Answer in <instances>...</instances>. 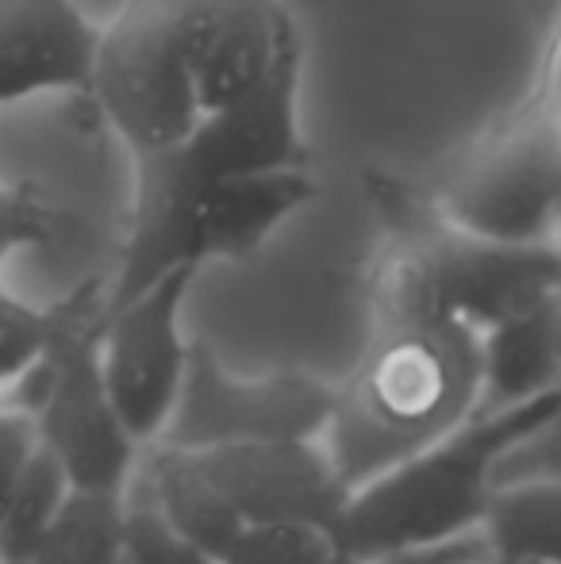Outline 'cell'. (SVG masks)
Segmentation results:
<instances>
[{
  "mask_svg": "<svg viewBox=\"0 0 561 564\" xmlns=\"http://www.w3.org/2000/svg\"><path fill=\"white\" fill-rule=\"evenodd\" d=\"M431 200L450 224L481 238H561V123L516 100L473 139Z\"/></svg>",
  "mask_w": 561,
  "mask_h": 564,
  "instance_id": "5b68a950",
  "label": "cell"
},
{
  "mask_svg": "<svg viewBox=\"0 0 561 564\" xmlns=\"http://www.w3.org/2000/svg\"><path fill=\"white\" fill-rule=\"evenodd\" d=\"M100 28L74 0H0V108L66 93L89 112Z\"/></svg>",
  "mask_w": 561,
  "mask_h": 564,
  "instance_id": "30bf717a",
  "label": "cell"
},
{
  "mask_svg": "<svg viewBox=\"0 0 561 564\" xmlns=\"http://www.w3.org/2000/svg\"><path fill=\"white\" fill-rule=\"evenodd\" d=\"M292 12L281 0H123L100 28L85 127L136 154L185 139L270 69Z\"/></svg>",
  "mask_w": 561,
  "mask_h": 564,
  "instance_id": "6da1fadb",
  "label": "cell"
},
{
  "mask_svg": "<svg viewBox=\"0 0 561 564\" xmlns=\"http://www.w3.org/2000/svg\"><path fill=\"white\" fill-rule=\"evenodd\" d=\"M116 564H219L204 545L185 538L142 491L128 488L120 511Z\"/></svg>",
  "mask_w": 561,
  "mask_h": 564,
  "instance_id": "2e32d148",
  "label": "cell"
},
{
  "mask_svg": "<svg viewBox=\"0 0 561 564\" xmlns=\"http://www.w3.org/2000/svg\"><path fill=\"white\" fill-rule=\"evenodd\" d=\"M561 408V388L504 411H477L346 496L331 538L350 557H392L481 534L500 460Z\"/></svg>",
  "mask_w": 561,
  "mask_h": 564,
  "instance_id": "3957f363",
  "label": "cell"
},
{
  "mask_svg": "<svg viewBox=\"0 0 561 564\" xmlns=\"http://www.w3.org/2000/svg\"><path fill=\"white\" fill-rule=\"evenodd\" d=\"M58 212L35 181H0V265L20 250L51 246Z\"/></svg>",
  "mask_w": 561,
  "mask_h": 564,
  "instance_id": "e0dca14e",
  "label": "cell"
},
{
  "mask_svg": "<svg viewBox=\"0 0 561 564\" xmlns=\"http://www.w3.org/2000/svg\"><path fill=\"white\" fill-rule=\"evenodd\" d=\"M470 564H496L493 557H481V561H470Z\"/></svg>",
  "mask_w": 561,
  "mask_h": 564,
  "instance_id": "d4e9b609",
  "label": "cell"
},
{
  "mask_svg": "<svg viewBox=\"0 0 561 564\" xmlns=\"http://www.w3.org/2000/svg\"><path fill=\"white\" fill-rule=\"evenodd\" d=\"M327 564H377V561H366V557H350V553L335 550V557H331Z\"/></svg>",
  "mask_w": 561,
  "mask_h": 564,
  "instance_id": "7402d4cb",
  "label": "cell"
},
{
  "mask_svg": "<svg viewBox=\"0 0 561 564\" xmlns=\"http://www.w3.org/2000/svg\"><path fill=\"white\" fill-rule=\"evenodd\" d=\"M527 476H561V408L500 460V484Z\"/></svg>",
  "mask_w": 561,
  "mask_h": 564,
  "instance_id": "ffe728a7",
  "label": "cell"
},
{
  "mask_svg": "<svg viewBox=\"0 0 561 564\" xmlns=\"http://www.w3.org/2000/svg\"><path fill=\"white\" fill-rule=\"evenodd\" d=\"M69 496H74V484H69L66 468L51 449L39 446L8 499L4 519H0V564H31Z\"/></svg>",
  "mask_w": 561,
  "mask_h": 564,
  "instance_id": "4fadbf2b",
  "label": "cell"
},
{
  "mask_svg": "<svg viewBox=\"0 0 561 564\" xmlns=\"http://www.w3.org/2000/svg\"><path fill=\"white\" fill-rule=\"evenodd\" d=\"M481 335L457 319L374 323L358 369L335 388L323 434L350 491L477 415Z\"/></svg>",
  "mask_w": 561,
  "mask_h": 564,
  "instance_id": "7a4b0ae2",
  "label": "cell"
},
{
  "mask_svg": "<svg viewBox=\"0 0 561 564\" xmlns=\"http://www.w3.org/2000/svg\"><path fill=\"white\" fill-rule=\"evenodd\" d=\"M335 384L304 369H278L258 380L235 377L208 346L188 357L185 392L162 442L235 446V442H315L327 434Z\"/></svg>",
  "mask_w": 561,
  "mask_h": 564,
  "instance_id": "8992f818",
  "label": "cell"
},
{
  "mask_svg": "<svg viewBox=\"0 0 561 564\" xmlns=\"http://www.w3.org/2000/svg\"><path fill=\"white\" fill-rule=\"evenodd\" d=\"M35 449H39L35 423L28 419V411L8 403V408L0 411V519H4L8 499H12L15 484H20L23 468H28Z\"/></svg>",
  "mask_w": 561,
  "mask_h": 564,
  "instance_id": "d6986e66",
  "label": "cell"
},
{
  "mask_svg": "<svg viewBox=\"0 0 561 564\" xmlns=\"http://www.w3.org/2000/svg\"><path fill=\"white\" fill-rule=\"evenodd\" d=\"M331 557L335 538L320 522L258 519L242 522L239 534L219 553V564H327Z\"/></svg>",
  "mask_w": 561,
  "mask_h": 564,
  "instance_id": "9a60e30c",
  "label": "cell"
},
{
  "mask_svg": "<svg viewBox=\"0 0 561 564\" xmlns=\"http://www.w3.org/2000/svg\"><path fill=\"white\" fill-rule=\"evenodd\" d=\"M123 496L74 491L31 564H116Z\"/></svg>",
  "mask_w": 561,
  "mask_h": 564,
  "instance_id": "5bb4252c",
  "label": "cell"
},
{
  "mask_svg": "<svg viewBox=\"0 0 561 564\" xmlns=\"http://www.w3.org/2000/svg\"><path fill=\"white\" fill-rule=\"evenodd\" d=\"M108 276H89L54 300L43 357L12 384V408L28 411L39 446L66 468L74 491L128 496L142 446L128 434L100 369Z\"/></svg>",
  "mask_w": 561,
  "mask_h": 564,
  "instance_id": "277c9868",
  "label": "cell"
},
{
  "mask_svg": "<svg viewBox=\"0 0 561 564\" xmlns=\"http://www.w3.org/2000/svg\"><path fill=\"white\" fill-rule=\"evenodd\" d=\"M561 388V327L554 300L481 330L477 411H504Z\"/></svg>",
  "mask_w": 561,
  "mask_h": 564,
  "instance_id": "8fae6325",
  "label": "cell"
},
{
  "mask_svg": "<svg viewBox=\"0 0 561 564\" xmlns=\"http://www.w3.org/2000/svg\"><path fill=\"white\" fill-rule=\"evenodd\" d=\"M531 105H539L542 112L558 116L561 119V4L550 20V31H547V43H542V54L535 62V77L524 93Z\"/></svg>",
  "mask_w": 561,
  "mask_h": 564,
  "instance_id": "44dd1931",
  "label": "cell"
},
{
  "mask_svg": "<svg viewBox=\"0 0 561 564\" xmlns=\"http://www.w3.org/2000/svg\"><path fill=\"white\" fill-rule=\"evenodd\" d=\"M196 269H173L131 300L105 307L100 369L128 434L142 449L165 438L185 392L193 341L181 330V307Z\"/></svg>",
  "mask_w": 561,
  "mask_h": 564,
  "instance_id": "52a82bcc",
  "label": "cell"
},
{
  "mask_svg": "<svg viewBox=\"0 0 561 564\" xmlns=\"http://www.w3.org/2000/svg\"><path fill=\"white\" fill-rule=\"evenodd\" d=\"M54 312L0 292V388H12L51 341Z\"/></svg>",
  "mask_w": 561,
  "mask_h": 564,
  "instance_id": "ac0fdd59",
  "label": "cell"
},
{
  "mask_svg": "<svg viewBox=\"0 0 561 564\" xmlns=\"http://www.w3.org/2000/svg\"><path fill=\"white\" fill-rule=\"evenodd\" d=\"M481 538L496 564H561V476L504 480Z\"/></svg>",
  "mask_w": 561,
  "mask_h": 564,
  "instance_id": "7c38bea8",
  "label": "cell"
},
{
  "mask_svg": "<svg viewBox=\"0 0 561 564\" xmlns=\"http://www.w3.org/2000/svg\"><path fill=\"white\" fill-rule=\"evenodd\" d=\"M427 246L434 258L439 296L450 319L481 330L558 300L561 238L547 242H496L454 227L427 196Z\"/></svg>",
  "mask_w": 561,
  "mask_h": 564,
  "instance_id": "ba28073f",
  "label": "cell"
},
{
  "mask_svg": "<svg viewBox=\"0 0 561 564\" xmlns=\"http://www.w3.org/2000/svg\"><path fill=\"white\" fill-rule=\"evenodd\" d=\"M4 408H8V392L0 388V411H4Z\"/></svg>",
  "mask_w": 561,
  "mask_h": 564,
  "instance_id": "603a6c76",
  "label": "cell"
},
{
  "mask_svg": "<svg viewBox=\"0 0 561 564\" xmlns=\"http://www.w3.org/2000/svg\"><path fill=\"white\" fill-rule=\"evenodd\" d=\"M554 307H558V327H561V292H558V300H554Z\"/></svg>",
  "mask_w": 561,
  "mask_h": 564,
  "instance_id": "cb8c5ba5",
  "label": "cell"
},
{
  "mask_svg": "<svg viewBox=\"0 0 561 564\" xmlns=\"http://www.w3.org/2000/svg\"><path fill=\"white\" fill-rule=\"evenodd\" d=\"M193 453L242 522L304 519L331 530L350 496V484L335 468L323 438L235 442V446H204Z\"/></svg>",
  "mask_w": 561,
  "mask_h": 564,
  "instance_id": "9c48e42d",
  "label": "cell"
}]
</instances>
